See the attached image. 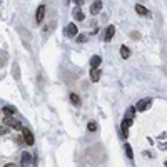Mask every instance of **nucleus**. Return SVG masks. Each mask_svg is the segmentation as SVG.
<instances>
[{
	"mask_svg": "<svg viewBox=\"0 0 167 167\" xmlns=\"http://www.w3.org/2000/svg\"><path fill=\"white\" fill-rule=\"evenodd\" d=\"M22 136H23V140H25V144L34 145L35 139H34V134H32L30 130H28V129H22Z\"/></svg>",
	"mask_w": 167,
	"mask_h": 167,
	"instance_id": "obj_1",
	"label": "nucleus"
},
{
	"mask_svg": "<svg viewBox=\"0 0 167 167\" xmlns=\"http://www.w3.org/2000/svg\"><path fill=\"white\" fill-rule=\"evenodd\" d=\"M132 125V120L130 119H124L122 120V137L124 139H127L129 137V127Z\"/></svg>",
	"mask_w": 167,
	"mask_h": 167,
	"instance_id": "obj_2",
	"label": "nucleus"
},
{
	"mask_svg": "<svg viewBox=\"0 0 167 167\" xmlns=\"http://www.w3.org/2000/svg\"><path fill=\"white\" fill-rule=\"evenodd\" d=\"M5 125H7V127H14V129H17V130H22L23 129L22 125H20V122L15 120V119H12V117H7V119H5Z\"/></svg>",
	"mask_w": 167,
	"mask_h": 167,
	"instance_id": "obj_3",
	"label": "nucleus"
},
{
	"mask_svg": "<svg viewBox=\"0 0 167 167\" xmlns=\"http://www.w3.org/2000/svg\"><path fill=\"white\" fill-rule=\"evenodd\" d=\"M20 164H22V167H28L32 164V156L30 152H23L22 157H20Z\"/></svg>",
	"mask_w": 167,
	"mask_h": 167,
	"instance_id": "obj_4",
	"label": "nucleus"
},
{
	"mask_svg": "<svg viewBox=\"0 0 167 167\" xmlns=\"http://www.w3.org/2000/svg\"><path fill=\"white\" fill-rule=\"evenodd\" d=\"M44 15H45V5H39L37 14H35V20H37V23H40L44 20Z\"/></svg>",
	"mask_w": 167,
	"mask_h": 167,
	"instance_id": "obj_5",
	"label": "nucleus"
},
{
	"mask_svg": "<svg viewBox=\"0 0 167 167\" xmlns=\"http://www.w3.org/2000/svg\"><path fill=\"white\" fill-rule=\"evenodd\" d=\"M150 105V100L147 99V100H139V102H137V105H136V111H139V112H144L145 109H147Z\"/></svg>",
	"mask_w": 167,
	"mask_h": 167,
	"instance_id": "obj_6",
	"label": "nucleus"
},
{
	"mask_svg": "<svg viewBox=\"0 0 167 167\" xmlns=\"http://www.w3.org/2000/svg\"><path fill=\"white\" fill-rule=\"evenodd\" d=\"M77 32H79V28H77L75 23H69V25H67V35H69V37H75Z\"/></svg>",
	"mask_w": 167,
	"mask_h": 167,
	"instance_id": "obj_7",
	"label": "nucleus"
},
{
	"mask_svg": "<svg viewBox=\"0 0 167 167\" xmlns=\"http://www.w3.org/2000/svg\"><path fill=\"white\" fill-rule=\"evenodd\" d=\"M114 34H115V27H114V25H109L107 30H105V37H104L105 42H109V40L114 37Z\"/></svg>",
	"mask_w": 167,
	"mask_h": 167,
	"instance_id": "obj_8",
	"label": "nucleus"
},
{
	"mask_svg": "<svg viewBox=\"0 0 167 167\" xmlns=\"http://www.w3.org/2000/svg\"><path fill=\"white\" fill-rule=\"evenodd\" d=\"M99 79H100V70L99 69H92L90 70V80L92 82H99Z\"/></svg>",
	"mask_w": 167,
	"mask_h": 167,
	"instance_id": "obj_9",
	"label": "nucleus"
},
{
	"mask_svg": "<svg viewBox=\"0 0 167 167\" xmlns=\"http://www.w3.org/2000/svg\"><path fill=\"white\" fill-rule=\"evenodd\" d=\"M100 10H102V2H99V0L94 2L92 7H90V12H92V14H99Z\"/></svg>",
	"mask_w": 167,
	"mask_h": 167,
	"instance_id": "obj_10",
	"label": "nucleus"
},
{
	"mask_svg": "<svg viewBox=\"0 0 167 167\" xmlns=\"http://www.w3.org/2000/svg\"><path fill=\"white\" fill-rule=\"evenodd\" d=\"M100 62H102V59H100L99 55H94L92 59H90V65H92V69H99Z\"/></svg>",
	"mask_w": 167,
	"mask_h": 167,
	"instance_id": "obj_11",
	"label": "nucleus"
},
{
	"mask_svg": "<svg viewBox=\"0 0 167 167\" xmlns=\"http://www.w3.org/2000/svg\"><path fill=\"white\" fill-rule=\"evenodd\" d=\"M136 12L139 15H149V10L145 9L144 5H140V3H137V5H136Z\"/></svg>",
	"mask_w": 167,
	"mask_h": 167,
	"instance_id": "obj_12",
	"label": "nucleus"
},
{
	"mask_svg": "<svg viewBox=\"0 0 167 167\" xmlns=\"http://www.w3.org/2000/svg\"><path fill=\"white\" fill-rule=\"evenodd\" d=\"M120 57H122V59H129V57H130V50H129V47H125V45H122V47H120Z\"/></svg>",
	"mask_w": 167,
	"mask_h": 167,
	"instance_id": "obj_13",
	"label": "nucleus"
},
{
	"mask_svg": "<svg viewBox=\"0 0 167 167\" xmlns=\"http://www.w3.org/2000/svg\"><path fill=\"white\" fill-rule=\"evenodd\" d=\"M2 111H3V112L7 114V115L10 117V115H14V114H15V107H12V105H5V107H3Z\"/></svg>",
	"mask_w": 167,
	"mask_h": 167,
	"instance_id": "obj_14",
	"label": "nucleus"
},
{
	"mask_svg": "<svg viewBox=\"0 0 167 167\" xmlns=\"http://www.w3.org/2000/svg\"><path fill=\"white\" fill-rule=\"evenodd\" d=\"M70 102L74 104V105H80V99H79V95H77V94H74V92L70 94Z\"/></svg>",
	"mask_w": 167,
	"mask_h": 167,
	"instance_id": "obj_15",
	"label": "nucleus"
},
{
	"mask_svg": "<svg viewBox=\"0 0 167 167\" xmlns=\"http://www.w3.org/2000/svg\"><path fill=\"white\" fill-rule=\"evenodd\" d=\"M134 114H136V107H130V109H127V114H125V117H124V119H130V120H132Z\"/></svg>",
	"mask_w": 167,
	"mask_h": 167,
	"instance_id": "obj_16",
	"label": "nucleus"
},
{
	"mask_svg": "<svg viewBox=\"0 0 167 167\" xmlns=\"http://www.w3.org/2000/svg\"><path fill=\"white\" fill-rule=\"evenodd\" d=\"M124 149H125V154H127V157H129V159H132V157H134V154H132V147H130L129 144H125V145H124Z\"/></svg>",
	"mask_w": 167,
	"mask_h": 167,
	"instance_id": "obj_17",
	"label": "nucleus"
},
{
	"mask_svg": "<svg viewBox=\"0 0 167 167\" xmlns=\"http://www.w3.org/2000/svg\"><path fill=\"white\" fill-rule=\"evenodd\" d=\"M87 130H89V132H95V130H97V124H95V122H89V124H87Z\"/></svg>",
	"mask_w": 167,
	"mask_h": 167,
	"instance_id": "obj_18",
	"label": "nucleus"
},
{
	"mask_svg": "<svg viewBox=\"0 0 167 167\" xmlns=\"http://www.w3.org/2000/svg\"><path fill=\"white\" fill-rule=\"evenodd\" d=\"M74 17L80 22V20H84V14H82L80 10H77V9H75V12H74Z\"/></svg>",
	"mask_w": 167,
	"mask_h": 167,
	"instance_id": "obj_19",
	"label": "nucleus"
},
{
	"mask_svg": "<svg viewBox=\"0 0 167 167\" xmlns=\"http://www.w3.org/2000/svg\"><path fill=\"white\" fill-rule=\"evenodd\" d=\"M87 40V35H77V42L79 44H84Z\"/></svg>",
	"mask_w": 167,
	"mask_h": 167,
	"instance_id": "obj_20",
	"label": "nucleus"
},
{
	"mask_svg": "<svg viewBox=\"0 0 167 167\" xmlns=\"http://www.w3.org/2000/svg\"><path fill=\"white\" fill-rule=\"evenodd\" d=\"M5 132H7V125H2V127H0V136L5 134Z\"/></svg>",
	"mask_w": 167,
	"mask_h": 167,
	"instance_id": "obj_21",
	"label": "nucleus"
},
{
	"mask_svg": "<svg viewBox=\"0 0 167 167\" xmlns=\"http://www.w3.org/2000/svg\"><path fill=\"white\" fill-rule=\"evenodd\" d=\"M3 167H17L15 164H7V165H3Z\"/></svg>",
	"mask_w": 167,
	"mask_h": 167,
	"instance_id": "obj_22",
	"label": "nucleus"
},
{
	"mask_svg": "<svg viewBox=\"0 0 167 167\" xmlns=\"http://www.w3.org/2000/svg\"><path fill=\"white\" fill-rule=\"evenodd\" d=\"M165 167H167V161H165Z\"/></svg>",
	"mask_w": 167,
	"mask_h": 167,
	"instance_id": "obj_23",
	"label": "nucleus"
},
{
	"mask_svg": "<svg viewBox=\"0 0 167 167\" xmlns=\"http://www.w3.org/2000/svg\"><path fill=\"white\" fill-rule=\"evenodd\" d=\"M0 3H2V2H0Z\"/></svg>",
	"mask_w": 167,
	"mask_h": 167,
	"instance_id": "obj_24",
	"label": "nucleus"
}]
</instances>
